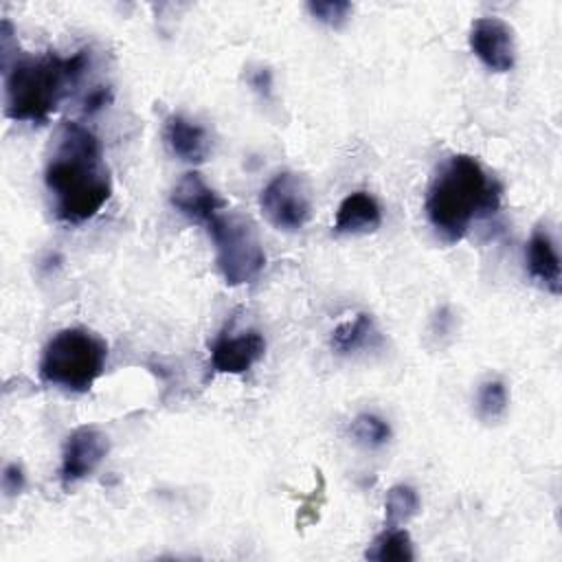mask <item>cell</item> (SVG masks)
Masks as SVG:
<instances>
[{"instance_id": "obj_14", "label": "cell", "mask_w": 562, "mask_h": 562, "mask_svg": "<svg viewBox=\"0 0 562 562\" xmlns=\"http://www.w3.org/2000/svg\"><path fill=\"white\" fill-rule=\"evenodd\" d=\"M378 342H380V331L375 327L373 316L367 312H360L351 321L340 323L331 331V340H329L331 349L340 356L353 353L358 349H364V347H371Z\"/></svg>"}, {"instance_id": "obj_1", "label": "cell", "mask_w": 562, "mask_h": 562, "mask_svg": "<svg viewBox=\"0 0 562 562\" xmlns=\"http://www.w3.org/2000/svg\"><path fill=\"white\" fill-rule=\"evenodd\" d=\"M44 184L59 222L92 220L112 195V176L99 138L77 121H64L50 143Z\"/></svg>"}, {"instance_id": "obj_12", "label": "cell", "mask_w": 562, "mask_h": 562, "mask_svg": "<svg viewBox=\"0 0 562 562\" xmlns=\"http://www.w3.org/2000/svg\"><path fill=\"white\" fill-rule=\"evenodd\" d=\"M382 226V209L367 191H353L342 198L334 217L338 235H369Z\"/></svg>"}, {"instance_id": "obj_7", "label": "cell", "mask_w": 562, "mask_h": 562, "mask_svg": "<svg viewBox=\"0 0 562 562\" xmlns=\"http://www.w3.org/2000/svg\"><path fill=\"white\" fill-rule=\"evenodd\" d=\"M110 452V439L97 426H79L75 428L61 450V465H59V481L64 490L81 483L103 463Z\"/></svg>"}, {"instance_id": "obj_2", "label": "cell", "mask_w": 562, "mask_h": 562, "mask_svg": "<svg viewBox=\"0 0 562 562\" xmlns=\"http://www.w3.org/2000/svg\"><path fill=\"white\" fill-rule=\"evenodd\" d=\"M503 187L485 171L479 158L454 154L441 162L426 193V217L435 233L448 241H461L470 226L501 209Z\"/></svg>"}, {"instance_id": "obj_11", "label": "cell", "mask_w": 562, "mask_h": 562, "mask_svg": "<svg viewBox=\"0 0 562 562\" xmlns=\"http://www.w3.org/2000/svg\"><path fill=\"white\" fill-rule=\"evenodd\" d=\"M525 261L529 277L538 281L547 292L558 296L562 292V270H560V255L551 233L544 226L533 228L527 248Z\"/></svg>"}, {"instance_id": "obj_10", "label": "cell", "mask_w": 562, "mask_h": 562, "mask_svg": "<svg viewBox=\"0 0 562 562\" xmlns=\"http://www.w3.org/2000/svg\"><path fill=\"white\" fill-rule=\"evenodd\" d=\"M171 206L193 222L209 224L215 215L226 209V200L220 198L198 171H187L169 195Z\"/></svg>"}, {"instance_id": "obj_20", "label": "cell", "mask_w": 562, "mask_h": 562, "mask_svg": "<svg viewBox=\"0 0 562 562\" xmlns=\"http://www.w3.org/2000/svg\"><path fill=\"white\" fill-rule=\"evenodd\" d=\"M24 483H26V479H24L22 468L18 463H7L4 470H2V490H4V494L7 496L20 494L24 490Z\"/></svg>"}, {"instance_id": "obj_6", "label": "cell", "mask_w": 562, "mask_h": 562, "mask_svg": "<svg viewBox=\"0 0 562 562\" xmlns=\"http://www.w3.org/2000/svg\"><path fill=\"white\" fill-rule=\"evenodd\" d=\"M263 217L279 231L294 233L312 217V195L305 178L294 171H279L259 193Z\"/></svg>"}, {"instance_id": "obj_22", "label": "cell", "mask_w": 562, "mask_h": 562, "mask_svg": "<svg viewBox=\"0 0 562 562\" xmlns=\"http://www.w3.org/2000/svg\"><path fill=\"white\" fill-rule=\"evenodd\" d=\"M108 101H110V90L103 88V86H99V88H94V90L86 97L83 105H86V112L92 114V112H97L99 108H103Z\"/></svg>"}, {"instance_id": "obj_21", "label": "cell", "mask_w": 562, "mask_h": 562, "mask_svg": "<svg viewBox=\"0 0 562 562\" xmlns=\"http://www.w3.org/2000/svg\"><path fill=\"white\" fill-rule=\"evenodd\" d=\"M250 86L261 94V97H270V90H272V75L268 68H257L252 75H250Z\"/></svg>"}, {"instance_id": "obj_13", "label": "cell", "mask_w": 562, "mask_h": 562, "mask_svg": "<svg viewBox=\"0 0 562 562\" xmlns=\"http://www.w3.org/2000/svg\"><path fill=\"white\" fill-rule=\"evenodd\" d=\"M165 143L184 162H204L211 149L206 130L182 114H171L165 121Z\"/></svg>"}, {"instance_id": "obj_18", "label": "cell", "mask_w": 562, "mask_h": 562, "mask_svg": "<svg viewBox=\"0 0 562 562\" xmlns=\"http://www.w3.org/2000/svg\"><path fill=\"white\" fill-rule=\"evenodd\" d=\"M349 435L364 448H382L391 439V426L373 413H360L349 424Z\"/></svg>"}, {"instance_id": "obj_15", "label": "cell", "mask_w": 562, "mask_h": 562, "mask_svg": "<svg viewBox=\"0 0 562 562\" xmlns=\"http://www.w3.org/2000/svg\"><path fill=\"white\" fill-rule=\"evenodd\" d=\"M364 555L378 562H411L415 560L411 533L402 527H384V531L375 536Z\"/></svg>"}, {"instance_id": "obj_5", "label": "cell", "mask_w": 562, "mask_h": 562, "mask_svg": "<svg viewBox=\"0 0 562 562\" xmlns=\"http://www.w3.org/2000/svg\"><path fill=\"white\" fill-rule=\"evenodd\" d=\"M206 228L224 283L235 288L255 281L266 266V250L255 224L239 213H220Z\"/></svg>"}, {"instance_id": "obj_9", "label": "cell", "mask_w": 562, "mask_h": 562, "mask_svg": "<svg viewBox=\"0 0 562 562\" xmlns=\"http://www.w3.org/2000/svg\"><path fill=\"white\" fill-rule=\"evenodd\" d=\"M266 353V338L257 329H246L237 336L220 334L211 349L209 362L215 373H246L255 362H259Z\"/></svg>"}, {"instance_id": "obj_17", "label": "cell", "mask_w": 562, "mask_h": 562, "mask_svg": "<svg viewBox=\"0 0 562 562\" xmlns=\"http://www.w3.org/2000/svg\"><path fill=\"white\" fill-rule=\"evenodd\" d=\"M476 415L481 422H498L509 406V393L505 382L501 380H485L476 391Z\"/></svg>"}, {"instance_id": "obj_3", "label": "cell", "mask_w": 562, "mask_h": 562, "mask_svg": "<svg viewBox=\"0 0 562 562\" xmlns=\"http://www.w3.org/2000/svg\"><path fill=\"white\" fill-rule=\"evenodd\" d=\"M90 66V53L68 57L48 50L44 55H15L4 70V114L11 121L44 123Z\"/></svg>"}, {"instance_id": "obj_16", "label": "cell", "mask_w": 562, "mask_h": 562, "mask_svg": "<svg viewBox=\"0 0 562 562\" xmlns=\"http://www.w3.org/2000/svg\"><path fill=\"white\" fill-rule=\"evenodd\" d=\"M419 494L411 485H393L384 496V527H402L419 514Z\"/></svg>"}, {"instance_id": "obj_8", "label": "cell", "mask_w": 562, "mask_h": 562, "mask_svg": "<svg viewBox=\"0 0 562 562\" xmlns=\"http://www.w3.org/2000/svg\"><path fill=\"white\" fill-rule=\"evenodd\" d=\"M470 50L492 72H509L516 64V40L512 26L501 18H479L468 33Z\"/></svg>"}, {"instance_id": "obj_4", "label": "cell", "mask_w": 562, "mask_h": 562, "mask_svg": "<svg viewBox=\"0 0 562 562\" xmlns=\"http://www.w3.org/2000/svg\"><path fill=\"white\" fill-rule=\"evenodd\" d=\"M108 360V345L94 331L66 327L44 347L40 358L42 382L68 393H88L101 378Z\"/></svg>"}, {"instance_id": "obj_19", "label": "cell", "mask_w": 562, "mask_h": 562, "mask_svg": "<svg viewBox=\"0 0 562 562\" xmlns=\"http://www.w3.org/2000/svg\"><path fill=\"white\" fill-rule=\"evenodd\" d=\"M307 11L314 20L331 29H340L349 20L353 7L347 0H312L307 2Z\"/></svg>"}]
</instances>
